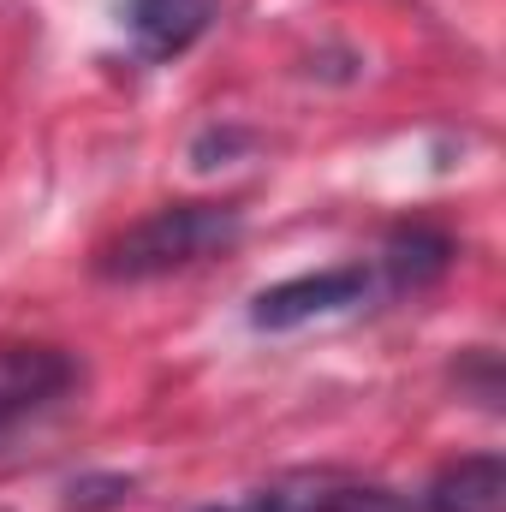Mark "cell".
Segmentation results:
<instances>
[{
	"instance_id": "obj_1",
	"label": "cell",
	"mask_w": 506,
	"mask_h": 512,
	"mask_svg": "<svg viewBox=\"0 0 506 512\" xmlns=\"http://www.w3.org/2000/svg\"><path fill=\"white\" fill-rule=\"evenodd\" d=\"M245 239V209L239 203H167L143 221H131L120 239L96 251L102 280H161L179 268H197L209 256H227Z\"/></svg>"
},
{
	"instance_id": "obj_5",
	"label": "cell",
	"mask_w": 506,
	"mask_h": 512,
	"mask_svg": "<svg viewBox=\"0 0 506 512\" xmlns=\"http://www.w3.org/2000/svg\"><path fill=\"white\" fill-rule=\"evenodd\" d=\"M423 512H506V459L501 453H471L435 471L423 489Z\"/></svg>"
},
{
	"instance_id": "obj_9",
	"label": "cell",
	"mask_w": 506,
	"mask_h": 512,
	"mask_svg": "<svg viewBox=\"0 0 506 512\" xmlns=\"http://www.w3.org/2000/svg\"><path fill=\"white\" fill-rule=\"evenodd\" d=\"M340 512H423V507L399 501L393 489H370V483H352V495H346V507H340Z\"/></svg>"
},
{
	"instance_id": "obj_8",
	"label": "cell",
	"mask_w": 506,
	"mask_h": 512,
	"mask_svg": "<svg viewBox=\"0 0 506 512\" xmlns=\"http://www.w3.org/2000/svg\"><path fill=\"white\" fill-rule=\"evenodd\" d=\"M131 495H137V483L126 471H90V477H78L66 489V512H114L126 507Z\"/></svg>"
},
{
	"instance_id": "obj_7",
	"label": "cell",
	"mask_w": 506,
	"mask_h": 512,
	"mask_svg": "<svg viewBox=\"0 0 506 512\" xmlns=\"http://www.w3.org/2000/svg\"><path fill=\"white\" fill-rule=\"evenodd\" d=\"M381 268H387L393 286H429V280H441L453 268V239L441 227H423V221L393 227L387 251H381Z\"/></svg>"
},
{
	"instance_id": "obj_2",
	"label": "cell",
	"mask_w": 506,
	"mask_h": 512,
	"mask_svg": "<svg viewBox=\"0 0 506 512\" xmlns=\"http://www.w3.org/2000/svg\"><path fill=\"white\" fill-rule=\"evenodd\" d=\"M78 387H84V364L72 352L30 346V340L0 346V453H12L24 435H36Z\"/></svg>"
},
{
	"instance_id": "obj_4",
	"label": "cell",
	"mask_w": 506,
	"mask_h": 512,
	"mask_svg": "<svg viewBox=\"0 0 506 512\" xmlns=\"http://www.w3.org/2000/svg\"><path fill=\"white\" fill-rule=\"evenodd\" d=\"M215 18V0H126V30L143 60L185 54Z\"/></svg>"
},
{
	"instance_id": "obj_10",
	"label": "cell",
	"mask_w": 506,
	"mask_h": 512,
	"mask_svg": "<svg viewBox=\"0 0 506 512\" xmlns=\"http://www.w3.org/2000/svg\"><path fill=\"white\" fill-rule=\"evenodd\" d=\"M0 512H6V507H0Z\"/></svg>"
},
{
	"instance_id": "obj_6",
	"label": "cell",
	"mask_w": 506,
	"mask_h": 512,
	"mask_svg": "<svg viewBox=\"0 0 506 512\" xmlns=\"http://www.w3.org/2000/svg\"><path fill=\"white\" fill-rule=\"evenodd\" d=\"M346 495H352V477H340V471H286V477L251 489V495L227 501V507H203V512H340Z\"/></svg>"
},
{
	"instance_id": "obj_3",
	"label": "cell",
	"mask_w": 506,
	"mask_h": 512,
	"mask_svg": "<svg viewBox=\"0 0 506 512\" xmlns=\"http://www.w3.org/2000/svg\"><path fill=\"white\" fill-rule=\"evenodd\" d=\"M370 292H376V268H364V262H340V268H322V274H292V280L256 292L251 322L262 334H286V328H304L316 316L358 310Z\"/></svg>"
}]
</instances>
